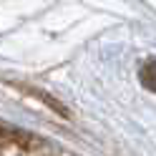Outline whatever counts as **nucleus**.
<instances>
[{"label":"nucleus","mask_w":156,"mask_h":156,"mask_svg":"<svg viewBox=\"0 0 156 156\" xmlns=\"http://www.w3.org/2000/svg\"><path fill=\"white\" fill-rule=\"evenodd\" d=\"M141 83L146 86V88L156 91V61H149L141 68Z\"/></svg>","instance_id":"f257e3e1"}]
</instances>
